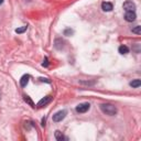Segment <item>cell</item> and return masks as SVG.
I'll return each instance as SVG.
<instances>
[{"label":"cell","instance_id":"obj_1","mask_svg":"<svg viewBox=\"0 0 141 141\" xmlns=\"http://www.w3.org/2000/svg\"><path fill=\"white\" fill-rule=\"evenodd\" d=\"M99 108L104 114L108 115V116H115L117 114V108L111 104H101Z\"/></svg>","mask_w":141,"mask_h":141},{"label":"cell","instance_id":"obj_2","mask_svg":"<svg viewBox=\"0 0 141 141\" xmlns=\"http://www.w3.org/2000/svg\"><path fill=\"white\" fill-rule=\"evenodd\" d=\"M66 114H67V111L66 110H60V111H57L56 114L53 115V121L54 122H60L62 121L63 119L66 117Z\"/></svg>","mask_w":141,"mask_h":141},{"label":"cell","instance_id":"obj_3","mask_svg":"<svg viewBox=\"0 0 141 141\" xmlns=\"http://www.w3.org/2000/svg\"><path fill=\"white\" fill-rule=\"evenodd\" d=\"M90 108V104L89 103H83V104H79L77 107H76V111L79 112V114H84L88 111Z\"/></svg>","mask_w":141,"mask_h":141},{"label":"cell","instance_id":"obj_4","mask_svg":"<svg viewBox=\"0 0 141 141\" xmlns=\"http://www.w3.org/2000/svg\"><path fill=\"white\" fill-rule=\"evenodd\" d=\"M122 7H123V9L126 10V12H127V11H135V10H136V4H135V2L130 1V0L126 1L125 3H123Z\"/></svg>","mask_w":141,"mask_h":141},{"label":"cell","instance_id":"obj_5","mask_svg":"<svg viewBox=\"0 0 141 141\" xmlns=\"http://www.w3.org/2000/svg\"><path fill=\"white\" fill-rule=\"evenodd\" d=\"M136 18H137V16H136L135 11H127L125 15V19L128 22H133L136 20Z\"/></svg>","mask_w":141,"mask_h":141},{"label":"cell","instance_id":"obj_6","mask_svg":"<svg viewBox=\"0 0 141 141\" xmlns=\"http://www.w3.org/2000/svg\"><path fill=\"white\" fill-rule=\"evenodd\" d=\"M51 100H52V97H51V96L44 97V98H42V99L38 103V107H43V106H46Z\"/></svg>","mask_w":141,"mask_h":141},{"label":"cell","instance_id":"obj_7","mask_svg":"<svg viewBox=\"0 0 141 141\" xmlns=\"http://www.w3.org/2000/svg\"><path fill=\"white\" fill-rule=\"evenodd\" d=\"M101 9H103L104 11H111L112 9H114V6H112V3L111 2H103L101 3Z\"/></svg>","mask_w":141,"mask_h":141},{"label":"cell","instance_id":"obj_8","mask_svg":"<svg viewBox=\"0 0 141 141\" xmlns=\"http://www.w3.org/2000/svg\"><path fill=\"white\" fill-rule=\"evenodd\" d=\"M29 78H30L29 75H23V76L21 77V79H20V85L22 87L26 86V84H28V82H29Z\"/></svg>","mask_w":141,"mask_h":141},{"label":"cell","instance_id":"obj_9","mask_svg":"<svg viewBox=\"0 0 141 141\" xmlns=\"http://www.w3.org/2000/svg\"><path fill=\"white\" fill-rule=\"evenodd\" d=\"M129 85H130L132 88H138V87H140V85H141V81H140V79H135V81L130 82Z\"/></svg>","mask_w":141,"mask_h":141},{"label":"cell","instance_id":"obj_10","mask_svg":"<svg viewBox=\"0 0 141 141\" xmlns=\"http://www.w3.org/2000/svg\"><path fill=\"white\" fill-rule=\"evenodd\" d=\"M63 43H64V41H62L61 39H56L55 40V47L57 48V50H62L63 48Z\"/></svg>","mask_w":141,"mask_h":141},{"label":"cell","instance_id":"obj_11","mask_svg":"<svg viewBox=\"0 0 141 141\" xmlns=\"http://www.w3.org/2000/svg\"><path fill=\"white\" fill-rule=\"evenodd\" d=\"M55 139H56V140H59V141H62V140H65L66 138H65L64 135L62 133L61 131L56 130V131H55Z\"/></svg>","mask_w":141,"mask_h":141},{"label":"cell","instance_id":"obj_12","mask_svg":"<svg viewBox=\"0 0 141 141\" xmlns=\"http://www.w3.org/2000/svg\"><path fill=\"white\" fill-rule=\"evenodd\" d=\"M128 52H129L128 46H126V45H120L119 46V53H120V54H127Z\"/></svg>","mask_w":141,"mask_h":141},{"label":"cell","instance_id":"obj_13","mask_svg":"<svg viewBox=\"0 0 141 141\" xmlns=\"http://www.w3.org/2000/svg\"><path fill=\"white\" fill-rule=\"evenodd\" d=\"M23 98H24V100L26 101V103H28V104H29V105L31 106V107H33V108L35 107V105H34V103H33V101H32V99H31V98H30V97H29V96H26V95H24V96H23Z\"/></svg>","mask_w":141,"mask_h":141},{"label":"cell","instance_id":"obj_14","mask_svg":"<svg viewBox=\"0 0 141 141\" xmlns=\"http://www.w3.org/2000/svg\"><path fill=\"white\" fill-rule=\"evenodd\" d=\"M132 33L140 34V33H141V26H140V25H137L136 28H133V29H132Z\"/></svg>","mask_w":141,"mask_h":141},{"label":"cell","instance_id":"obj_15","mask_svg":"<svg viewBox=\"0 0 141 141\" xmlns=\"http://www.w3.org/2000/svg\"><path fill=\"white\" fill-rule=\"evenodd\" d=\"M63 33H64V35H67V37H69V35H72V34L74 33V31H73L72 29L68 28V29H65Z\"/></svg>","mask_w":141,"mask_h":141},{"label":"cell","instance_id":"obj_16","mask_svg":"<svg viewBox=\"0 0 141 141\" xmlns=\"http://www.w3.org/2000/svg\"><path fill=\"white\" fill-rule=\"evenodd\" d=\"M26 28H28V26H26V25H24V26H21V28H18V29H16V32H17V33H23L24 31L26 30Z\"/></svg>","mask_w":141,"mask_h":141},{"label":"cell","instance_id":"obj_17","mask_svg":"<svg viewBox=\"0 0 141 141\" xmlns=\"http://www.w3.org/2000/svg\"><path fill=\"white\" fill-rule=\"evenodd\" d=\"M43 66H48V61H47V57H45V59H44V61H43V64H42Z\"/></svg>","mask_w":141,"mask_h":141},{"label":"cell","instance_id":"obj_18","mask_svg":"<svg viewBox=\"0 0 141 141\" xmlns=\"http://www.w3.org/2000/svg\"><path fill=\"white\" fill-rule=\"evenodd\" d=\"M41 81H42V82H46V83H51L47 78H41Z\"/></svg>","mask_w":141,"mask_h":141},{"label":"cell","instance_id":"obj_19","mask_svg":"<svg viewBox=\"0 0 141 141\" xmlns=\"http://www.w3.org/2000/svg\"><path fill=\"white\" fill-rule=\"evenodd\" d=\"M2 2H3V0H0V4H1Z\"/></svg>","mask_w":141,"mask_h":141}]
</instances>
